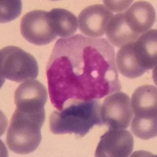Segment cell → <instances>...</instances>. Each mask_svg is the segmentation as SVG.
<instances>
[{
  "mask_svg": "<svg viewBox=\"0 0 157 157\" xmlns=\"http://www.w3.org/2000/svg\"><path fill=\"white\" fill-rule=\"evenodd\" d=\"M47 77L50 101L57 110L76 101L99 100L122 88L114 47L105 39L82 35L56 42Z\"/></svg>",
  "mask_w": 157,
  "mask_h": 157,
  "instance_id": "cell-1",
  "label": "cell"
},
{
  "mask_svg": "<svg viewBox=\"0 0 157 157\" xmlns=\"http://www.w3.org/2000/svg\"><path fill=\"white\" fill-rule=\"evenodd\" d=\"M50 129L54 134H74L86 136L94 126L104 125L98 99L76 101L55 111L50 116Z\"/></svg>",
  "mask_w": 157,
  "mask_h": 157,
  "instance_id": "cell-2",
  "label": "cell"
},
{
  "mask_svg": "<svg viewBox=\"0 0 157 157\" xmlns=\"http://www.w3.org/2000/svg\"><path fill=\"white\" fill-rule=\"evenodd\" d=\"M45 115V109L29 110L17 108L6 134V145L10 150L21 155L35 152L42 141L41 128Z\"/></svg>",
  "mask_w": 157,
  "mask_h": 157,
  "instance_id": "cell-3",
  "label": "cell"
},
{
  "mask_svg": "<svg viewBox=\"0 0 157 157\" xmlns=\"http://www.w3.org/2000/svg\"><path fill=\"white\" fill-rule=\"evenodd\" d=\"M0 74L2 79L21 82L37 78L39 66L32 54L10 46L0 51Z\"/></svg>",
  "mask_w": 157,
  "mask_h": 157,
  "instance_id": "cell-4",
  "label": "cell"
},
{
  "mask_svg": "<svg viewBox=\"0 0 157 157\" xmlns=\"http://www.w3.org/2000/svg\"><path fill=\"white\" fill-rule=\"evenodd\" d=\"M101 116L109 129H127L133 117L130 98L123 92L108 95L101 105Z\"/></svg>",
  "mask_w": 157,
  "mask_h": 157,
  "instance_id": "cell-5",
  "label": "cell"
},
{
  "mask_svg": "<svg viewBox=\"0 0 157 157\" xmlns=\"http://www.w3.org/2000/svg\"><path fill=\"white\" fill-rule=\"evenodd\" d=\"M21 32L28 42L37 46L50 44L57 38L50 25L48 12L44 10L27 13L21 21Z\"/></svg>",
  "mask_w": 157,
  "mask_h": 157,
  "instance_id": "cell-6",
  "label": "cell"
},
{
  "mask_svg": "<svg viewBox=\"0 0 157 157\" xmlns=\"http://www.w3.org/2000/svg\"><path fill=\"white\" fill-rule=\"evenodd\" d=\"M134 148V137L127 130L110 129L101 136L97 147L96 157H127Z\"/></svg>",
  "mask_w": 157,
  "mask_h": 157,
  "instance_id": "cell-7",
  "label": "cell"
},
{
  "mask_svg": "<svg viewBox=\"0 0 157 157\" xmlns=\"http://www.w3.org/2000/svg\"><path fill=\"white\" fill-rule=\"evenodd\" d=\"M113 13L104 5L94 4L82 10L78 15V28L81 33L93 39L105 35Z\"/></svg>",
  "mask_w": 157,
  "mask_h": 157,
  "instance_id": "cell-8",
  "label": "cell"
},
{
  "mask_svg": "<svg viewBox=\"0 0 157 157\" xmlns=\"http://www.w3.org/2000/svg\"><path fill=\"white\" fill-rule=\"evenodd\" d=\"M14 99L17 108L43 110L47 100V88L36 79L25 81L17 88Z\"/></svg>",
  "mask_w": 157,
  "mask_h": 157,
  "instance_id": "cell-9",
  "label": "cell"
},
{
  "mask_svg": "<svg viewBox=\"0 0 157 157\" xmlns=\"http://www.w3.org/2000/svg\"><path fill=\"white\" fill-rule=\"evenodd\" d=\"M123 15L130 29L139 36L148 31L155 21V9L145 1L134 2Z\"/></svg>",
  "mask_w": 157,
  "mask_h": 157,
  "instance_id": "cell-10",
  "label": "cell"
},
{
  "mask_svg": "<svg viewBox=\"0 0 157 157\" xmlns=\"http://www.w3.org/2000/svg\"><path fill=\"white\" fill-rule=\"evenodd\" d=\"M157 31H147L137 38L134 43V51L140 66L150 70L156 66L157 63Z\"/></svg>",
  "mask_w": 157,
  "mask_h": 157,
  "instance_id": "cell-11",
  "label": "cell"
},
{
  "mask_svg": "<svg viewBox=\"0 0 157 157\" xmlns=\"http://www.w3.org/2000/svg\"><path fill=\"white\" fill-rule=\"evenodd\" d=\"M131 108L134 116L156 117L157 90L152 85H144L135 90L131 98Z\"/></svg>",
  "mask_w": 157,
  "mask_h": 157,
  "instance_id": "cell-12",
  "label": "cell"
},
{
  "mask_svg": "<svg viewBox=\"0 0 157 157\" xmlns=\"http://www.w3.org/2000/svg\"><path fill=\"white\" fill-rule=\"evenodd\" d=\"M105 32L109 43L120 48L130 43H134L139 37V35L130 29L123 13L113 17L108 24Z\"/></svg>",
  "mask_w": 157,
  "mask_h": 157,
  "instance_id": "cell-13",
  "label": "cell"
},
{
  "mask_svg": "<svg viewBox=\"0 0 157 157\" xmlns=\"http://www.w3.org/2000/svg\"><path fill=\"white\" fill-rule=\"evenodd\" d=\"M50 25L57 36L68 39L73 36L78 27L76 17L64 9H53L48 12Z\"/></svg>",
  "mask_w": 157,
  "mask_h": 157,
  "instance_id": "cell-14",
  "label": "cell"
},
{
  "mask_svg": "<svg viewBox=\"0 0 157 157\" xmlns=\"http://www.w3.org/2000/svg\"><path fill=\"white\" fill-rule=\"evenodd\" d=\"M134 43L122 47L116 54V64L119 72L129 78H137L144 75L146 70L141 68L136 59Z\"/></svg>",
  "mask_w": 157,
  "mask_h": 157,
  "instance_id": "cell-15",
  "label": "cell"
},
{
  "mask_svg": "<svg viewBox=\"0 0 157 157\" xmlns=\"http://www.w3.org/2000/svg\"><path fill=\"white\" fill-rule=\"evenodd\" d=\"M131 131L137 137L142 140H148L156 137V117H137L134 116L131 122Z\"/></svg>",
  "mask_w": 157,
  "mask_h": 157,
  "instance_id": "cell-16",
  "label": "cell"
},
{
  "mask_svg": "<svg viewBox=\"0 0 157 157\" xmlns=\"http://www.w3.org/2000/svg\"><path fill=\"white\" fill-rule=\"evenodd\" d=\"M22 2L20 0H2L0 2V22L7 23L21 15Z\"/></svg>",
  "mask_w": 157,
  "mask_h": 157,
  "instance_id": "cell-17",
  "label": "cell"
},
{
  "mask_svg": "<svg viewBox=\"0 0 157 157\" xmlns=\"http://www.w3.org/2000/svg\"><path fill=\"white\" fill-rule=\"evenodd\" d=\"M109 10L113 12H123L128 8L132 1H103Z\"/></svg>",
  "mask_w": 157,
  "mask_h": 157,
  "instance_id": "cell-18",
  "label": "cell"
}]
</instances>
